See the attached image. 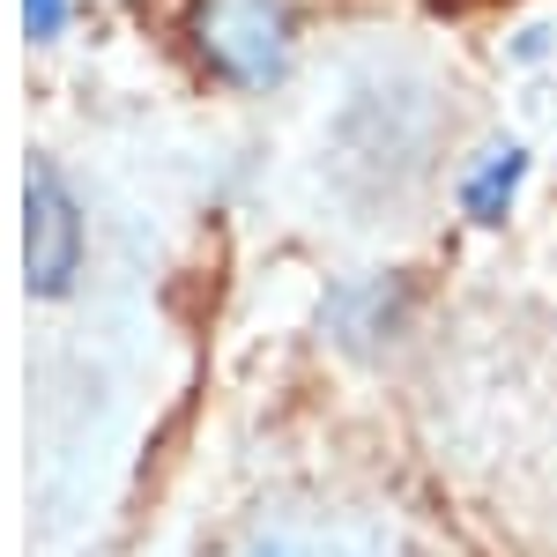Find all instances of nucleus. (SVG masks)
I'll return each instance as SVG.
<instances>
[{
    "label": "nucleus",
    "instance_id": "nucleus-5",
    "mask_svg": "<svg viewBox=\"0 0 557 557\" xmlns=\"http://www.w3.org/2000/svg\"><path fill=\"white\" fill-rule=\"evenodd\" d=\"M238 557H305L298 543H275V535H268V543H253V550H238Z\"/></svg>",
    "mask_w": 557,
    "mask_h": 557
},
{
    "label": "nucleus",
    "instance_id": "nucleus-2",
    "mask_svg": "<svg viewBox=\"0 0 557 557\" xmlns=\"http://www.w3.org/2000/svg\"><path fill=\"white\" fill-rule=\"evenodd\" d=\"M83 253H89V238H83V209H75L67 178L52 164H30V178H23V268H30V290L67 298L75 275H83Z\"/></svg>",
    "mask_w": 557,
    "mask_h": 557
},
{
    "label": "nucleus",
    "instance_id": "nucleus-4",
    "mask_svg": "<svg viewBox=\"0 0 557 557\" xmlns=\"http://www.w3.org/2000/svg\"><path fill=\"white\" fill-rule=\"evenodd\" d=\"M23 23H30V38H60V23H67V0H23Z\"/></svg>",
    "mask_w": 557,
    "mask_h": 557
},
{
    "label": "nucleus",
    "instance_id": "nucleus-3",
    "mask_svg": "<svg viewBox=\"0 0 557 557\" xmlns=\"http://www.w3.org/2000/svg\"><path fill=\"white\" fill-rule=\"evenodd\" d=\"M520 178H528V149L520 141H498V149H483L469 164V178H461V209L475 215V223H506V209H513Z\"/></svg>",
    "mask_w": 557,
    "mask_h": 557
},
{
    "label": "nucleus",
    "instance_id": "nucleus-1",
    "mask_svg": "<svg viewBox=\"0 0 557 557\" xmlns=\"http://www.w3.org/2000/svg\"><path fill=\"white\" fill-rule=\"evenodd\" d=\"M194 52L215 83L231 89H268L290 75L298 52V15L290 0H194Z\"/></svg>",
    "mask_w": 557,
    "mask_h": 557
}]
</instances>
